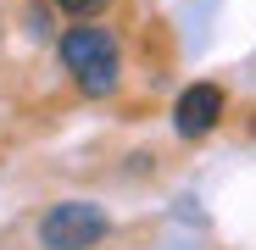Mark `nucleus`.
<instances>
[{"mask_svg": "<svg viewBox=\"0 0 256 250\" xmlns=\"http://www.w3.org/2000/svg\"><path fill=\"white\" fill-rule=\"evenodd\" d=\"M62 61L78 78L84 95H112L117 89V39L95 22H84L72 33H62Z\"/></svg>", "mask_w": 256, "mask_h": 250, "instance_id": "nucleus-1", "label": "nucleus"}, {"mask_svg": "<svg viewBox=\"0 0 256 250\" xmlns=\"http://www.w3.org/2000/svg\"><path fill=\"white\" fill-rule=\"evenodd\" d=\"M106 234H112V217L90 200H62L39 223V245L45 250H95Z\"/></svg>", "mask_w": 256, "mask_h": 250, "instance_id": "nucleus-2", "label": "nucleus"}, {"mask_svg": "<svg viewBox=\"0 0 256 250\" xmlns=\"http://www.w3.org/2000/svg\"><path fill=\"white\" fill-rule=\"evenodd\" d=\"M218 122H223V89L218 83H190L178 95V106H173V128L184 139H200V134L218 128Z\"/></svg>", "mask_w": 256, "mask_h": 250, "instance_id": "nucleus-3", "label": "nucleus"}, {"mask_svg": "<svg viewBox=\"0 0 256 250\" xmlns=\"http://www.w3.org/2000/svg\"><path fill=\"white\" fill-rule=\"evenodd\" d=\"M56 6H62L67 17H95V11L106 6V0H56Z\"/></svg>", "mask_w": 256, "mask_h": 250, "instance_id": "nucleus-4", "label": "nucleus"}]
</instances>
